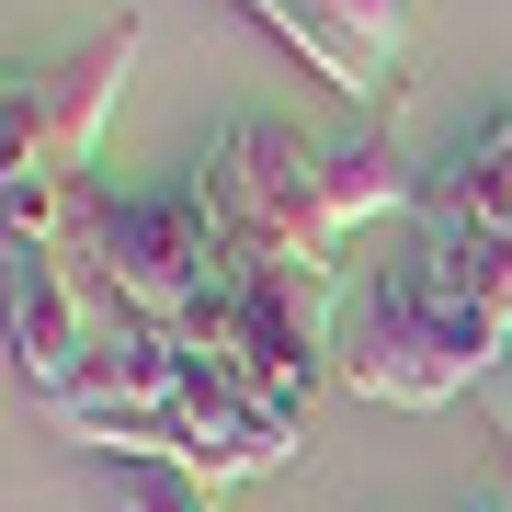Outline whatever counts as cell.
I'll return each mask as SVG.
<instances>
[{"instance_id": "1", "label": "cell", "mask_w": 512, "mask_h": 512, "mask_svg": "<svg viewBox=\"0 0 512 512\" xmlns=\"http://www.w3.org/2000/svg\"><path fill=\"white\" fill-rule=\"evenodd\" d=\"M137 69V12H114L92 46L46 57V69H12L0 92V183H12V239H57L69 205L92 194V137L114 92Z\"/></svg>"}, {"instance_id": "2", "label": "cell", "mask_w": 512, "mask_h": 512, "mask_svg": "<svg viewBox=\"0 0 512 512\" xmlns=\"http://www.w3.org/2000/svg\"><path fill=\"white\" fill-rule=\"evenodd\" d=\"M501 353H512V330L467 319L456 296H433V274H421V262L342 285L330 376H342L353 399H387V410H444L456 387H478V376H490Z\"/></svg>"}, {"instance_id": "3", "label": "cell", "mask_w": 512, "mask_h": 512, "mask_svg": "<svg viewBox=\"0 0 512 512\" xmlns=\"http://www.w3.org/2000/svg\"><path fill=\"white\" fill-rule=\"evenodd\" d=\"M194 205L217 217L228 262L239 274H274V262H296V274H342V228H330V148L274 126V114H239V126L205 148V160L183 171Z\"/></svg>"}, {"instance_id": "4", "label": "cell", "mask_w": 512, "mask_h": 512, "mask_svg": "<svg viewBox=\"0 0 512 512\" xmlns=\"http://www.w3.org/2000/svg\"><path fill=\"white\" fill-rule=\"evenodd\" d=\"M251 12L274 23L342 103L399 114V92H410V80H399V57H410V12H399V0H251Z\"/></svg>"}, {"instance_id": "5", "label": "cell", "mask_w": 512, "mask_h": 512, "mask_svg": "<svg viewBox=\"0 0 512 512\" xmlns=\"http://www.w3.org/2000/svg\"><path fill=\"white\" fill-rule=\"evenodd\" d=\"M171 342H183V330H171ZM171 399H183V421H194V478H274L285 456H308V433H296L228 353H205V342H183Z\"/></svg>"}, {"instance_id": "6", "label": "cell", "mask_w": 512, "mask_h": 512, "mask_svg": "<svg viewBox=\"0 0 512 512\" xmlns=\"http://www.w3.org/2000/svg\"><path fill=\"white\" fill-rule=\"evenodd\" d=\"M92 342H103V308L80 285V262L57 239H12V376L35 399H57V387L92 365Z\"/></svg>"}, {"instance_id": "7", "label": "cell", "mask_w": 512, "mask_h": 512, "mask_svg": "<svg viewBox=\"0 0 512 512\" xmlns=\"http://www.w3.org/2000/svg\"><path fill=\"white\" fill-rule=\"evenodd\" d=\"M421 205H433V228H512V114L490 137H467Z\"/></svg>"}, {"instance_id": "8", "label": "cell", "mask_w": 512, "mask_h": 512, "mask_svg": "<svg viewBox=\"0 0 512 512\" xmlns=\"http://www.w3.org/2000/svg\"><path fill=\"white\" fill-rule=\"evenodd\" d=\"M114 501L126 512H217V478H194L171 456H114Z\"/></svg>"}, {"instance_id": "9", "label": "cell", "mask_w": 512, "mask_h": 512, "mask_svg": "<svg viewBox=\"0 0 512 512\" xmlns=\"http://www.w3.org/2000/svg\"><path fill=\"white\" fill-rule=\"evenodd\" d=\"M467 512H512V501H467Z\"/></svg>"}]
</instances>
